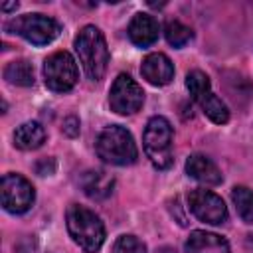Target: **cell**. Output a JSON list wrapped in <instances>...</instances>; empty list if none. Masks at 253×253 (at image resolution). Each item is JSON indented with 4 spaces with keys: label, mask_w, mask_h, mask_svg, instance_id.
Here are the masks:
<instances>
[{
    "label": "cell",
    "mask_w": 253,
    "mask_h": 253,
    "mask_svg": "<svg viewBox=\"0 0 253 253\" xmlns=\"http://www.w3.org/2000/svg\"><path fill=\"white\" fill-rule=\"evenodd\" d=\"M67 231L71 239L85 251V253H97L105 241V225L101 217L91 211L85 206H69L65 213Z\"/></svg>",
    "instance_id": "6da1fadb"
},
{
    "label": "cell",
    "mask_w": 253,
    "mask_h": 253,
    "mask_svg": "<svg viewBox=\"0 0 253 253\" xmlns=\"http://www.w3.org/2000/svg\"><path fill=\"white\" fill-rule=\"evenodd\" d=\"M156 253H176V251H172V249H160V251H156Z\"/></svg>",
    "instance_id": "603a6c76"
},
{
    "label": "cell",
    "mask_w": 253,
    "mask_h": 253,
    "mask_svg": "<svg viewBox=\"0 0 253 253\" xmlns=\"http://www.w3.org/2000/svg\"><path fill=\"white\" fill-rule=\"evenodd\" d=\"M186 87H188L190 95L194 97V101L208 115L210 121H213L215 125H225L229 121L227 105L211 91V83L204 71H198V69L190 71L186 75Z\"/></svg>",
    "instance_id": "8992f818"
},
{
    "label": "cell",
    "mask_w": 253,
    "mask_h": 253,
    "mask_svg": "<svg viewBox=\"0 0 253 253\" xmlns=\"http://www.w3.org/2000/svg\"><path fill=\"white\" fill-rule=\"evenodd\" d=\"M186 174L190 178H194L196 182L204 184V186H217V184H221L219 168L210 158H206L204 154H192L186 160Z\"/></svg>",
    "instance_id": "4fadbf2b"
},
{
    "label": "cell",
    "mask_w": 253,
    "mask_h": 253,
    "mask_svg": "<svg viewBox=\"0 0 253 253\" xmlns=\"http://www.w3.org/2000/svg\"><path fill=\"white\" fill-rule=\"evenodd\" d=\"M18 8V2H12V4H2V10L8 12V10H16Z\"/></svg>",
    "instance_id": "7402d4cb"
},
{
    "label": "cell",
    "mask_w": 253,
    "mask_h": 253,
    "mask_svg": "<svg viewBox=\"0 0 253 253\" xmlns=\"http://www.w3.org/2000/svg\"><path fill=\"white\" fill-rule=\"evenodd\" d=\"M43 140H45V128L36 121L22 123L14 130V144L20 150H36L43 144Z\"/></svg>",
    "instance_id": "2e32d148"
},
{
    "label": "cell",
    "mask_w": 253,
    "mask_h": 253,
    "mask_svg": "<svg viewBox=\"0 0 253 253\" xmlns=\"http://www.w3.org/2000/svg\"><path fill=\"white\" fill-rule=\"evenodd\" d=\"M111 253H146V245L134 235H121L113 243Z\"/></svg>",
    "instance_id": "ffe728a7"
},
{
    "label": "cell",
    "mask_w": 253,
    "mask_h": 253,
    "mask_svg": "<svg viewBox=\"0 0 253 253\" xmlns=\"http://www.w3.org/2000/svg\"><path fill=\"white\" fill-rule=\"evenodd\" d=\"M186 253H231V251H229V243L221 235L196 229L190 233L186 241Z\"/></svg>",
    "instance_id": "5bb4252c"
},
{
    "label": "cell",
    "mask_w": 253,
    "mask_h": 253,
    "mask_svg": "<svg viewBox=\"0 0 253 253\" xmlns=\"http://www.w3.org/2000/svg\"><path fill=\"white\" fill-rule=\"evenodd\" d=\"M172 125L164 117H152L146 123L144 134H142V144L148 160L152 162L154 168L166 170L172 166L174 156H172Z\"/></svg>",
    "instance_id": "277c9868"
},
{
    "label": "cell",
    "mask_w": 253,
    "mask_h": 253,
    "mask_svg": "<svg viewBox=\"0 0 253 253\" xmlns=\"http://www.w3.org/2000/svg\"><path fill=\"white\" fill-rule=\"evenodd\" d=\"M115 180L103 170H87L81 176V188L91 200H105L113 192Z\"/></svg>",
    "instance_id": "9a60e30c"
},
{
    "label": "cell",
    "mask_w": 253,
    "mask_h": 253,
    "mask_svg": "<svg viewBox=\"0 0 253 253\" xmlns=\"http://www.w3.org/2000/svg\"><path fill=\"white\" fill-rule=\"evenodd\" d=\"M164 36H166V42L170 45L184 47L192 40V30L188 26H184L182 22H178V20H170L164 26Z\"/></svg>",
    "instance_id": "d6986e66"
},
{
    "label": "cell",
    "mask_w": 253,
    "mask_h": 253,
    "mask_svg": "<svg viewBox=\"0 0 253 253\" xmlns=\"http://www.w3.org/2000/svg\"><path fill=\"white\" fill-rule=\"evenodd\" d=\"M4 30L16 36H22L34 45H47L59 36L61 26L57 20L45 14H24L6 22Z\"/></svg>",
    "instance_id": "5b68a950"
},
{
    "label": "cell",
    "mask_w": 253,
    "mask_h": 253,
    "mask_svg": "<svg viewBox=\"0 0 253 253\" xmlns=\"http://www.w3.org/2000/svg\"><path fill=\"white\" fill-rule=\"evenodd\" d=\"M140 73H142V77H144L150 85L162 87V85H168V83L174 79V63L170 61L168 55H164V53H160V51L148 53V55L142 59Z\"/></svg>",
    "instance_id": "8fae6325"
},
{
    "label": "cell",
    "mask_w": 253,
    "mask_h": 253,
    "mask_svg": "<svg viewBox=\"0 0 253 253\" xmlns=\"http://www.w3.org/2000/svg\"><path fill=\"white\" fill-rule=\"evenodd\" d=\"M188 206H190V211L204 223L219 225L227 219V208L223 200L206 188L192 190L188 194Z\"/></svg>",
    "instance_id": "30bf717a"
},
{
    "label": "cell",
    "mask_w": 253,
    "mask_h": 253,
    "mask_svg": "<svg viewBox=\"0 0 253 253\" xmlns=\"http://www.w3.org/2000/svg\"><path fill=\"white\" fill-rule=\"evenodd\" d=\"M95 150L103 162L113 166H128L138 158V150L132 140V134L121 125L105 126L97 136Z\"/></svg>",
    "instance_id": "3957f363"
},
{
    "label": "cell",
    "mask_w": 253,
    "mask_h": 253,
    "mask_svg": "<svg viewBox=\"0 0 253 253\" xmlns=\"http://www.w3.org/2000/svg\"><path fill=\"white\" fill-rule=\"evenodd\" d=\"M4 79L12 85H20V87H30L34 85V67L30 61L26 59H16L10 61L4 67Z\"/></svg>",
    "instance_id": "e0dca14e"
},
{
    "label": "cell",
    "mask_w": 253,
    "mask_h": 253,
    "mask_svg": "<svg viewBox=\"0 0 253 253\" xmlns=\"http://www.w3.org/2000/svg\"><path fill=\"white\" fill-rule=\"evenodd\" d=\"M43 79L47 89L55 93H65L73 89V85L79 79L77 63L67 51H55L51 53L43 63Z\"/></svg>",
    "instance_id": "52a82bcc"
},
{
    "label": "cell",
    "mask_w": 253,
    "mask_h": 253,
    "mask_svg": "<svg viewBox=\"0 0 253 253\" xmlns=\"http://www.w3.org/2000/svg\"><path fill=\"white\" fill-rule=\"evenodd\" d=\"M36 200L34 186L20 174H4L2 178V206L10 213H24Z\"/></svg>",
    "instance_id": "9c48e42d"
},
{
    "label": "cell",
    "mask_w": 253,
    "mask_h": 253,
    "mask_svg": "<svg viewBox=\"0 0 253 253\" xmlns=\"http://www.w3.org/2000/svg\"><path fill=\"white\" fill-rule=\"evenodd\" d=\"M231 200L235 204L239 217L245 223H253V192L245 186H235L231 190Z\"/></svg>",
    "instance_id": "ac0fdd59"
},
{
    "label": "cell",
    "mask_w": 253,
    "mask_h": 253,
    "mask_svg": "<svg viewBox=\"0 0 253 253\" xmlns=\"http://www.w3.org/2000/svg\"><path fill=\"white\" fill-rule=\"evenodd\" d=\"M144 103V91L142 87L126 73H121L109 91V105L111 111L117 115H132L136 113Z\"/></svg>",
    "instance_id": "ba28073f"
},
{
    "label": "cell",
    "mask_w": 253,
    "mask_h": 253,
    "mask_svg": "<svg viewBox=\"0 0 253 253\" xmlns=\"http://www.w3.org/2000/svg\"><path fill=\"white\" fill-rule=\"evenodd\" d=\"M75 51L87 77L93 81L103 79L109 63V49L103 32L95 26L81 28V32L75 38Z\"/></svg>",
    "instance_id": "7a4b0ae2"
},
{
    "label": "cell",
    "mask_w": 253,
    "mask_h": 253,
    "mask_svg": "<svg viewBox=\"0 0 253 253\" xmlns=\"http://www.w3.org/2000/svg\"><path fill=\"white\" fill-rule=\"evenodd\" d=\"M63 132L67 136H77L79 134V121H77V117H67L63 121Z\"/></svg>",
    "instance_id": "44dd1931"
},
{
    "label": "cell",
    "mask_w": 253,
    "mask_h": 253,
    "mask_svg": "<svg viewBox=\"0 0 253 253\" xmlns=\"http://www.w3.org/2000/svg\"><path fill=\"white\" fill-rule=\"evenodd\" d=\"M158 22L150 14H134L130 24H128V38L134 45L138 47H148L158 40Z\"/></svg>",
    "instance_id": "7c38bea8"
}]
</instances>
